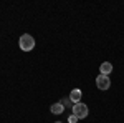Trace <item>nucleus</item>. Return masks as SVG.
I'll use <instances>...</instances> for the list:
<instances>
[{
  "label": "nucleus",
  "instance_id": "f257e3e1",
  "mask_svg": "<svg viewBox=\"0 0 124 123\" xmlns=\"http://www.w3.org/2000/svg\"><path fill=\"white\" fill-rule=\"evenodd\" d=\"M18 47L22 52H31L35 48V38L28 35V33H23L18 40Z\"/></svg>",
  "mask_w": 124,
  "mask_h": 123
},
{
  "label": "nucleus",
  "instance_id": "f03ea898",
  "mask_svg": "<svg viewBox=\"0 0 124 123\" xmlns=\"http://www.w3.org/2000/svg\"><path fill=\"white\" fill-rule=\"evenodd\" d=\"M73 115L76 116L78 120H81V118H86L88 115H89V110H88V106L85 103H75L73 105Z\"/></svg>",
  "mask_w": 124,
  "mask_h": 123
},
{
  "label": "nucleus",
  "instance_id": "7ed1b4c3",
  "mask_svg": "<svg viewBox=\"0 0 124 123\" xmlns=\"http://www.w3.org/2000/svg\"><path fill=\"white\" fill-rule=\"evenodd\" d=\"M96 86H98L99 90H103V92L109 90V86H111V78L99 73V75L96 76Z\"/></svg>",
  "mask_w": 124,
  "mask_h": 123
},
{
  "label": "nucleus",
  "instance_id": "20e7f679",
  "mask_svg": "<svg viewBox=\"0 0 124 123\" xmlns=\"http://www.w3.org/2000/svg\"><path fill=\"white\" fill-rule=\"evenodd\" d=\"M81 96H83V93H81V90L79 88H75V90H71V93H70V100H71V103H79L81 102Z\"/></svg>",
  "mask_w": 124,
  "mask_h": 123
},
{
  "label": "nucleus",
  "instance_id": "39448f33",
  "mask_svg": "<svg viewBox=\"0 0 124 123\" xmlns=\"http://www.w3.org/2000/svg\"><path fill=\"white\" fill-rule=\"evenodd\" d=\"M99 72H101V75L109 76V75H111V72H113V65H111V62H104V63H101Z\"/></svg>",
  "mask_w": 124,
  "mask_h": 123
},
{
  "label": "nucleus",
  "instance_id": "423d86ee",
  "mask_svg": "<svg viewBox=\"0 0 124 123\" xmlns=\"http://www.w3.org/2000/svg\"><path fill=\"white\" fill-rule=\"evenodd\" d=\"M50 112H51L53 115H61L63 112H65V106H63L61 102H58V103H53L51 106H50Z\"/></svg>",
  "mask_w": 124,
  "mask_h": 123
},
{
  "label": "nucleus",
  "instance_id": "0eeeda50",
  "mask_svg": "<svg viewBox=\"0 0 124 123\" xmlns=\"http://www.w3.org/2000/svg\"><path fill=\"white\" fill-rule=\"evenodd\" d=\"M61 103H63V106H65V108H68V106H70V108H73V106H71V100H70V98H63V100H61Z\"/></svg>",
  "mask_w": 124,
  "mask_h": 123
},
{
  "label": "nucleus",
  "instance_id": "6e6552de",
  "mask_svg": "<svg viewBox=\"0 0 124 123\" xmlns=\"http://www.w3.org/2000/svg\"><path fill=\"white\" fill-rule=\"evenodd\" d=\"M68 123H78V118H76L73 113H71L70 116H68Z\"/></svg>",
  "mask_w": 124,
  "mask_h": 123
},
{
  "label": "nucleus",
  "instance_id": "1a4fd4ad",
  "mask_svg": "<svg viewBox=\"0 0 124 123\" xmlns=\"http://www.w3.org/2000/svg\"><path fill=\"white\" fill-rule=\"evenodd\" d=\"M56 123H61V122H56Z\"/></svg>",
  "mask_w": 124,
  "mask_h": 123
}]
</instances>
